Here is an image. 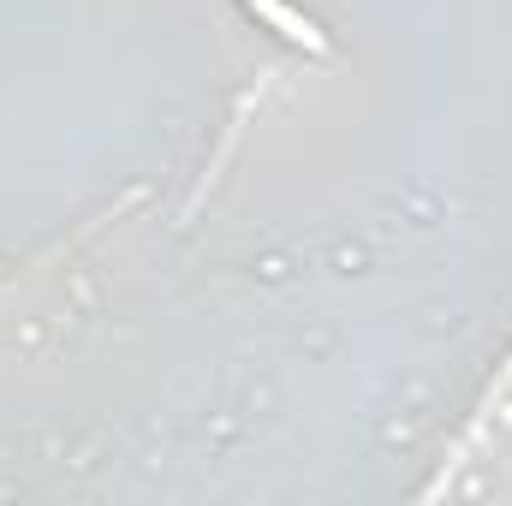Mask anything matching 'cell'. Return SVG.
Here are the masks:
<instances>
[{
	"label": "cell",
	"instance_id": "cell-1",
	"mask_svg": "<svg viewBox=\"0 0 512 506\" xmlns=\"http://www.w3.org/2000/svg\"><path fill=\"white\" fill-rule=\"evenodd\" d=\"M239 6H245V12H256V18H262L274 36H280V42H292V48H310V54H328V36H322V30H316V24H310L298 6H286V0H239Z\"/></svg>",
	"mask_w": 512,
	"mask_h": 506
}]
</instances>
